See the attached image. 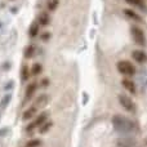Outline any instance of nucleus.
Masks as SVG:
<instances>
[{"instance_id":"f257e3e1","label":"nucleus","mask_w":147,"mask_h":147,"mask_svg":"<svg viewBox=\"0 0 147 147\" xmlns=\"http://www.w3.org/2000/svg\"><path fill=\"white\" fill-rule=\"evenodd\" d=\"M112 127H114V129L116 130L117 133H124V134H127V133L134 132L137 125L130 119L117 114V115H114V117H112Z\"/></svg>"},{"instance_id":"f03ea898","label":"nucleus","mask_w":147,"mask_h":147,"mask_svg":"<svg viewBox=\"0 0 147 147\" xmlns=\"http://www.w3.org/2000/svg\"><path fill=\"white\" fill-rule=\"evenodd\" d=\"M119 103L121 105L123 109L127 110V111H129V112L137 111V105H136L134 101H133L129 96H127V94H120L119 96Z\"/></svg>"},{"instance_id":"7ed1b4c3","label":"nucleus","mask_w":147,"mask_h":147,"mask_svg":"<svg viewBox=\"0 0 147 147\" xmlns=\"http://www.w3.org/2000/svg\"><path fill=\"white\" fill-rule=\"evenodd\" d=\"M47 119H48V114H47V112H43V114H40L35 120H34L32 123H30V124L26 127V132H27L28 134H31V133H32L35 129L40 128L41 125H43L44 123L47 121Z\"/></svg>"},{"instance_id":"20e7f679","label":"nucleus","mask_w":147,"mask_h":147,"mask_svg":"<svg viewBox=\"0 0 147 147\" xmlns=\"http://www.w3.org/2000/svg\"><path fill=\"white\" fill-rule=\"evenodd\" d=\"M117 67V71L123 75H127V76H132L136 74V67L130 63L129 61H119L116 65Z\"/></svg>"},{"instance_id":"39448f33","label":"nucleus","mask_w":147,"mask_h":147,"mask_svg":"<svg viewBox=\"0 0 147 147\" xmlns=\"http://www.w3.org/2000/svg\"><path fill=\"white\" fill-rule=\"evenodd\" d=\"M130 34H132V38L134 39V41L138 44V45H145L146 44L145 32L142 31V28L137 27V26H132V28H130Z\"/></svg>"},{"instance_id":"423d86ee","label":"nucleus","mask_w":147,"mask_h":147,"mask_svg":"<svg viewBox=\"0 0 147 147\" xmlns=\"http://www.w3.org/2000/svg\"><path fill=\"white\" fill-rule=\"evenodd\" d=\"M116 147H137V141L134 138H119L116 142Z\"/></svg>"},{"instance_id":"0eeeda50","label":"nucleus","mask_w":147,"mask_h":147,"mask_svg":"<svg viewBox=\"0 0 147 147\" xmlns=\"http://www.w3.org/2000/svg\"><path fill=\"white\" fill-rule=\"evenodd\" d=\"M36 88H38V84L36 83H31L27 85V88H26V92H25V101H23V103H27L28 101L31 99V97L35 94L36 92Z\"/></svg>"},{"instance_id":"6e6552de","label":"nucleus","mask_w":147,"mask_h":147,"mask_svg":"<svg viewBox=\"0 0 147 147\" xmlns=\"http://www.w3.org/2000/svg\"><path fill=\"white\" fill-rule=\"evenodd\" d=\"M48 102H49V96L48 94H41V96H39L38 98L35 99L34 106H35L36 109H41V107H45L47 105H48Z\"/></svg>"},{"instance_id":"1a4fd4ad","label":"nucleus","mask_w":147,"mask_h":147,"mask_svg":"<svg viewBox=\"0 0 147 147\" xmlns=\"http://www.w3.org/2000/svg\"><path fill=\"white\" fill-rule=\"evenodd\" d=\"M132 57L138 62V63H145V62H147V54L143 51H140V49L133 51L132 52Z\"/></svg>"},{"instance_id":"9d476101","label":"nucleus","mask_w":147,"mask_h":147,"mask_svg":"<svg viewBox=\"0 0 147 147\" xmlns=\"http://www.w3.org/2000/svg\"><path fill=\"white\" fill-rule=\"evenodd\" d=\"M121 85L124 86L128 92H130L132 94H134L136 92H137L136 90V84H134V81H132V79H123Z\"/></svg>"},{"instance_id":"9b49d317","label":"nucleus","mask_w":147,"mask_h":147,"mask_svg":"<svg viewBox=\"0 0 147 147\" xmlns=\"http://www.w3.org/2000/svg\"><path fill=\"white\" fill-rule=\"evenodd\" d=\"M36 112H38V109H36L35 106L28 107V109L25 110V112L22 114V119H23V120H30V119H32V117L35 116Z\"/></svg>"},{"instance_id":"f8f14e48","label":"nucleus","mask_w":147,"mask_h":147,"mask_svg":"<svg viewBox=\"0 0 147 147\" xmlns=\"http://www.w3.org/2000/svg\"><path fill=\"white\" fill-rule=\"evenodd\" d=\"M124 13H125V16H127L128 18H130V20H133V21H137V22H141V21H142L141 16L137 14V13H136L134 10H132V9H125Z\"/></svg>"},{"instance_id":"ddd939ff","label":"nucleus","mask_w":147,"mask_h":147,"mask_svg":"<svg viewBox=\"0 0 147 147\" xmlns=\"http://www.w3.org/2000/svg\"><path fill=\"white\" fill-rule=\"evenodd\" d=\"M38 21H39V25L48 26L49 23H51V17H49V14H47V13H40L38 17Z\"/></svg>"},{"instance_id":"4468645a","label":"nucleus","mask_w":147,"mask_h":147,"mask_svg":"<svg viewBox=\"0 0 147 147\" xmlns=\"http://www.w3.org/2000/svg\"><path fill=\"white\" fill-rule=\"evenodd\" d=\"M39 25L38 23H32V25L30 26V28H28V36L30 38H35L36 35L39 34Z\"/></svg>"},{"instance_id":"2eb2a0df","label":"nucleus","mask_w":147,"mask_h":147,"mask_svg":"<svg viewBox=\"0 0 147 147\" xmlns=\"http://www.w3.org/2000/svg\"><path fill=\"white\" fill-rule=\"evenodd\" d=\"M125 1H127L128 4L133 5V7H137V8H140V9H145V3H143V0H125Z\"/></svg>"},{"instance_id":"dca6fc26","label":"nucleus","mask_w":147,"mask_h":147,"mask_svg":"<svg viewBox=\"0 0 147 147\" xmlns=\"http://www.w3.org/2000/svg\"><path fill=\"white\" fill-rule=\"evenodd\" d=\"M35 51H36L35 45H28L27 48L25 49V57L26 58H32L34 54H35Z\"/></svg>"},{"instance_id":"f3484780","label":"nucleus","mask_w":147,"mask_h":147,"mask_svg":"<svg viewBox=\"0 0 147 147\" xmlns=\"http://www.w3.org/2000/svg\"><path fill=\"white\" fill-rule=\"evenodd\" d=\"M28 78H30V70H28L27 66H23L22 70H21V80L27 81Z\"/></svg>"},{"instance_id":"a211bd4d","label":"nucleus","mask_w":147,"mask_h":147,"mask_svg":"<svg viewBox=\"0 0 147 147\" xmlns=\"http://www.w3.org/2000/svg\"><path fill=\"white\" fill-rule=\"evenodd\" d=\"M58 4H59V0H48L47 1V8H48V10L53 12V10L57 9Z\"/></svg>"},{"instance_id":"6ab92c4d","label":"nucleus","mask_w":147,"mask_h":147,"mask_svg":"<svg viewBox=\"0 0 147 147\" xmlns=\"http://www.w3.org/2000/svg\"><path fill=\"white\" fill-rule=\"evenodd\" d=\"M52 125H53V124H52V121H45L40 127V129H39V133H40V134H45V133L52 128Z\"/></svg>"},{"instance_id":"aec40b11","label":"nucleus","mask_w":147,"mask_h":147,"mask_svg":"<svg viewBox=\"0 0 147 147\" xmlns=\"http://www.w3.org/2000/svg\"><path fill=\"white\" fill-rule=\"evenodd\" d=\"M41 71H43V66H41L40 63H34L32 69H31V74L35 76H38L39 74H41Z\"/></svg>"},{"instance_id":"412c9836","label":"nucleus","mask_w":147,"mask_h":147,"mask_svg":"<svg viewBox=\"0 0 147 147\" xmlns=\"http://www.w3.org/2000/svg\"><path fill=\"white\" fill-rule=\"evenodd\" d=\"M10 98H12V96H10V94H8V96H5L4 98L1 99V102H0V110L7 109V106L9 105V102H10Z\"/></svg>"},{"instance_id":"4be33fe9","label":"nucleus","mask_w":147,"mask_h":147,"mask_svg":"<svg viewBox=\"0 0 147 147\" xmlns=\"http://www.w3.org/2000/svg\"><path fill=\"white\" fill-rule=\"evenodd\" d=\"M41 146V141L40 140H31L26 143L25 147H40Z\"/></svg>"},{"instance_id":"5701e85b","label":"nucleus","mask_w":147,"mask_h":147,"mask_svg":"<svg viewBox=\"0 0 147 147\" xmlns=\"http://www.w3.org/2000/svg\"><path fill=\"white\" fill-rule=\"evenodd\" d=\"M51 39V32H44L41 34V40L43 41H48Z\"/></svg>"},{"instance_id":"b1692460","label":"nucleus","mask_w":147,"mask_h":147,"mask_svg":"<svg viewBox=\"0 0 147 147\" xmlns=\"http://www.w3.org/2000/svg\"><path fill=\"white\" fill-rule=\"evenodd\" d=\"M49 84V80L48 79H43V80H41V86H47Z\"/></svg>"}]
</instances>
